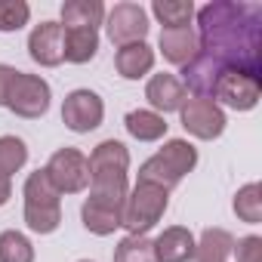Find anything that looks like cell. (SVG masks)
Returning <instances> with one entry per match:
<instances>
[{
  "label": "cell",
  "mask_w": 262,
  "mask_h": 262,
  "mask_svg": "<svg viewBox=\"0 0 262 262\" xmlns=\"http://www.w3.org/2000/svg\"><path fill=\"white\" fill-rule=\"evenodd\" d=\"M201 53L213 56L225 68H244L259 74L262 50V10L256 4H207L198 10Z\"/></svg>",
  "instance_id": "cell-1"
},
{
  "label": "cell",
  "mask_w": 262,
  "mask_h": 262,
  "mask_svg": "<svg viewBox=\"0 0 262 262\" xmlns=\"http://www.w3.org/2000/svg\"><path fill=\"white\" fill-rule=\"evenodd\" d=\"M194 164H198V148L185 139H170L158 155H151L139 167V182H151L170 191L194 170Z\"/></svg>",
  "instance_id": "cell-2"
},
{
  "label": "cell",
  "mask_w": 262,
  "mask_h": 262,
  "mask_svg": "<svg viewBox=\"0 0 262 262\" xmlns=\"http://www.w3.org/2000/svg\"><path fill=\"white\" fill-rule=\"evenodd\" d=\"M25 225L37 234H53L62 222V194L50 182L47 170H34L25 179Z\"/></svg>",
  "instance_id": "cell-3"
},
{
  "label": "cell",
  "mask_w": 262,
  "mask_h": 262,
  "mask_svg": "<svg viewBox=\"0 0 262 262\" xmlns=\"http://www.w3.org/2000/svg\"><path fill=\"white\" fill-rule=\"evenodd\" d=\"M167 204H170V191H164L161 185H151V182H136L133 191L126 194L120 225L129 234H148L164 219Z\"/></svg>",
  "instance_id": "cell-4"
},
{
  "label": "cell",
  "mask_w": 262,
  "mask_h": 262,
  "mask_svg": "<svg viewBox=\"0 0 262 262\" xmlns=\"http://www.w3.org/2000/svg\"><path fill=\"white\" fill-rule=\"evenodd\" d=\"M50 99H53V93H50V83H47L43 77L16 71L4 105H7L13 114H19V117L34 120V117H43V114L50 111Z\"/></svg>",
  "instance_id": "cell-5"
},
{
  "label": "cell",
  "mask_w": 262,
  "mask_h": 262,
  "mask_svg": "<svg viewBox=\"0 0 262 262\" xmlns=\"http://www.w3.org/2000/svg\"><path fill=\"white\" fill-rule=\"evenodd\" d=\"M259 93H262L259 74L244 71V68H225L216 80L213 102L219 108L225 105V108H234V111H250V108H256Z\"/></svg>",
  "instance_id": "cell-6"
},
{
  "label": "cell",
  "mask_w": 262,
  "mask_h": 262,
  "mask_svg": "<svg viewBox=\"0 0 262 262\" xmlns=\"http://www.w3.org/2000/svg\"><path fill=\"white\" fill-rule=\"evenodd\" d=\"M43 170L59 194H77L90 188V161L77 148H59Z\"/></svg>",
  "instance_id": "cell-7"
},
{
  "label": "cell",
  "mask_w": 262,
  "mask_h": 262,
  "mask_svg": "<svg viewBox=\"0 0 262 262\" xmlns=\"http://www.w3.org/2000/svg\"><path fill=\"white\" fill-rule=\"evenodd\" d=\"M148 28H151L148 25V13L139 4H117L105 16V31H108V37H111V43L117 50L129 47V43H142Z\"/></svg>",
  "instance_id": "cell-8"
},
{
  "label": "cell",
  "mask_w": 262,
  "mask_h": 262,
  "mask_svg": "<svg viewBox=\"0 0 262 262\" xmlns=\"http://www.w3.org/2000/svg\"><path fill=\"white\" fill-rule=\"evenodd\" d=\"M179 117H182V126L188 129V133L194 139H219L222 129H225V111L213 102V99H185V105L179 108Z\"/></svg>",
  "instance_id": "cell-9"
},
{
  "label": "cell",
  "mask_w": 262,
  "mask_h": 262,
  "mask_svg": "<svg viewBox=\"0 0 262 262\" xmlns=\"http://www.w3.org/2000/svg\"><path fill=\"white\" fill-rule=\"evenodd\" d=\"M105 117V105L93 90H74L62 102V120L71 133H90Z\"/></svg>",
  "instance_id": "cell-10"
},
{
  "label": "cell",
  "mask_w": 262,
  "mask_h": 262,
  "mask_svg": "<svg viewBox=\"0 0 262 262\" xmlns=\"http://www.w3.org/2000/svg\"><path fill=\"white\" fill-rule=\"evenodd\" d=\"M123 198H108V194H93L83 201L80 207V219H83V228L105 237V234H114V228H120V216H123Z\"/></svg>",
  "instance_id": "cell-11"
},
{
  "label": "cell",
  "mask_w": 262,
  "mask_h": 262,
  "mask_svg": "<svg viewBox=\"0 0 262 262\" xmlns=\"http://www.w3.org/2000/svg\"><path fill=\"white\" fill-rule=\"evenodd\" d=\"M28 56L43 68L62 65L65 62V28H62V22H40L28 37Z\"/></svg>",
  "instance_id": "cell-12"
},
{
  "label": "cell",
  "mask_w": 262,
  "mask_h": 262,
  "mask_svg": "<svg viewBox=\"0 0 262 262\" xmlns=\"http://www.w3.org/2000/svg\"><path fill=\"white\" fill-rule=\"evenodd\" d=\"M222 71H225L222 62H216V59L207 56V53H198V56L182 68V86H185V93L191 90L198 99H213V90H216V80H219Z\"/></svg>",
  "instance_id": "cell-13"
},
{
  "label": "cell",
  "mask_w": 262,
  "mask_h": 262,
  "mask_svg": "<svg viewBox=\"0 0 262 262\" xmlns=\"http://www.w3.org/2000/svg\"><path fill=\"white\" fill-rule=\"evenodd\" d=\"M145 99H148L151 111L167 114V111H179V108L185 105L188 93H185V86H182V80H179L176 74H167V71H164V74H155V77L148 80Z\"/></svg>",
  "instance_id": "cell-14"
},
{
  "label": "cell",
  "mask_w": 262,
  "mask_h": 262,
  "mask_svg": "<svg viewBox=\"0 0 262 262\" xmlns=\"http://www.w3.org/2000/svg\"><path fill=\"white\" fill-rule=\"evenodd\" d=\"M158 262H188L194 259V234L185 225H170L155 237Z\"/></svg>",
  "instance_id": "cell-15"
},
{
  "label": "cell",
  "mask_w": 262,
  "mask_h": 262,
  "mask_svg": "<svg viewBox=\"0 0 262 262\" xmlns=\"http://www.w3.org/2000/svg\"><path fill=\"white\" fill-rule=\"evenodd\" d=\"M161 53H164V59L170 65L185 68L201 53V43H198L194 28H164L161 31Z\"/></svg>",
  "instance_id": "cell-16"
},
{
  "label": "cell",
  "mask_w": 262,
  "mask_h": 262,
  "mask_svg": "<svg viewBox=\"0 0 262 262\" xmlns=\"http://www.w3.org/2000/svg\"><path fill=\"white\" fill-rule=\"evenodd\" d=\"M114 68L120 77L126 80H139L145 77L151 68H155V50L142 40V43H129V47H120L114 53Z\"/></svg>",
  "instance_id": "cell-17"
},
{
  "label": "cell",
  "mask_w": 262,
  "mask_h": 262,
  "mask_svg": "<svg viewBox=\"0 0 262 262\" xmlns=\"http://www.w3.org/2000/svg\"><path fill=\"white\" fill-rule=\"evenodd\" d=\"M86 161H90V176H96V173H126L129 170V151L117 139L99 142Z\"/></svg>",
  "instance_id": "cell-18"
},
{
  "label": "cell",
  "mask_w": 262,
  "mask_h": 262,
  "mask_svg": "<svg viewBox=\"0 0 262 262\" xmlns=\"http://www.w3.org/2000/svg\"><path fill=\"white\" fill-rule=\"evenodd\" d=\"M123 126H126V133L133 136V139H139V142H158V139L167 136V120H164V114H158L151 108L129 111L126 120H123Z\"/></svg>",
  "instance_id": "cell-19"
},
{
  "label": "cell",
  "mask_w": 262,
  "mask_h": 262,
  "mask_svg": "<svg viewBox=\"0 0 262 262\" xmlns=\"http://www.w3.org/2000/svg\"><path fill=\"white\" fill-rule=\"evenodd\" d=\"M105 22L102 0H68L62 4V28H96Z\"/></svg>",
  "instance_id": "cell-20"
},
{
  "label": "cell",
  "mask_w": 262,
  "mask_h": 262,
  "mask_svg": "<svg viewBox=\"0 0 262 262\" xmlns=\"http://www.w3.org/2000/svg\"><path fill=\"white\" fill-rule=\"evenodd\" d=\"M234 253V237L225 228H204L201 241H194L198 262H225Z\"/></svg>",
  "instance_id": "cell-21"
},
{
  "label": "cell",
  "mask_w": 262,
  "mask_h": 262,
  "mask_svg": "<svg viewBox=\"0 0 262 262\" xmlns=\"http://www.w3.org/2000/svg\"><path fill=\"white\" fill-rule=\"evenodd\" d=\"M99 50V31L96 28H65V62L86 65Z\"/></svg>",
  "instance_id": "cell-22"
},
{
  "label": "cell",
  "mask_w": 262,
  "mask_h": 262,
  "mask_svg": "<svg viewBox=\"0 0 262 262\" xmlns=\"http://www.w3.org/2000/svg\"><path fill=\"white\" fill-rule=\"evenodd\" d=\"M151 13L164 28H191L194 4L191 0H155Z\"/></svg>",
  "instance_id": "cell-23"
},
{
  "label": "cell",
  "mask_w": 262,
  "mask_h": 262,
  "mask_svg": "<svg viewBox=\"0 0 262 262\" xmlns=\"http://www.w3.org/2000/svg\"><path fill=\"white\" fill-rule=\"evenodd\" d=\"M234 213L247 225H259L262 222V185L259 182H247L244 188H237V194H234Z\"/></svg>",
  "instance_id": "cell-24"
},
{
  "label": "cell",
  "mask_w": 262,
  "mask_h": 262,
  "mask_svg": "<svg viewBox=\"0 0 262 262\" xmlns=\"http://www.w3.org/2000/svg\"><path fill=\"white\" fill-rule=\"evenodd\" d=\"M114 262H158L155 241H148L145 234H126L114 247Z\"/></svg>",
  "instance_id": "cell-25"
},
{
  "label": "cell",
  "mask_w": 262,
  "mask_h": 262,
  "mask_svg": "<svg viewBox=\"0 0 262 262\" xmlns=\"http://www.w3.org/2000/svg\"><path fill=\"white\" fill-rule=\"evenodd\" d=\"M28 161V148L19 136H0V176H13L25 167Z\"/></svg>",
  "instance_id": "cell-26"
},
{
  "label": "cell",
  "mask_w": 262,
  "mask_h": 262,
  "mask_svg": "<svg viewBox=\"0 0 262 262\" xmlns=\"http://www.w3.org/2000/svg\"><path fill=\"white\" fill-rule=\"evenodd\" d=\"M0 262H34V247L22 231L0 234Z\"/></svg>",
  "instance_id": "cell-27"
},
{
  "label": "cell",
  "mask_w": 262,
  "mask_h": 262,
  "mask_svg": "<svg viewBox=\"0 0 262 262\" xmlns=\"http://www.w3.org/2000/svg\"><path fill=\"white\" fill-rule=\"evenodd\" d=\"M31 19V7L25 0H0V31H19Z\"/></svg>",
  "instance_id": "cell-28"
},
{
  "label": "cell",
  "mask_w": 262,
  "mask_h": 262,
  "mask_svg": "<svg viewBox=\"0 0 262 262\" xmlns=\"http://www.w3.org/2000/svg\"><path fill=\"white\" fill-rule=\"evenodd\" d=\"M237 262H262V237L259 234H247L234 244Z\"/></svg>",
  "instance_id": "cell-29"
},
{
  "label": "cell",
  "mask_w": 262,
  "mask_h": 262,
  "mask_svg": "<svg viewBox=\"0 0 262 262\" xmlns=\"http://www.w3.org/2000/svg\"><path fill=\"white\" fill-rule=\"evenodd\" d=\"M13 77H16V68L0 62V105L7 102V93H10V83H13Z\"/></svg>",
  "instance_id": "cell-30"
},
{
  "label": "cell",
  "mask_w": 262,
  "mask_h": 262,
  "mask_svg": "<svg viewBox=\"0 0 262 262\" xmlns=\"http://www.w3.org/2000/svg\"><path fill=\"white\" fill-rule=\"evenodd\" d=\"M10 198H13V185H10V179H7V176H0V207H4Z\"/></svg>",
  "instance_id": "cell-31"
},
{
  "label": "cell",
  "mask_w": 262,
  "mask_h": 262,
  "mask_svg": "<svg viewBox=\"0 0 262 262\" xmlns=\"http://www.w3.org/2000/svg\"><path fill=\"white\" fill-rule=\"evenodd\" d=\"M80 262H90V259H80Z\"/></svg>",
  "instance_id": "cell-32"
}]
</instances>
